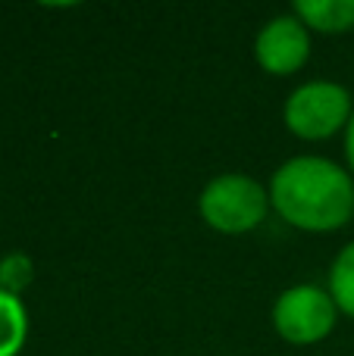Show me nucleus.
Masks as SVG:
<instances>
[{
    "label": "nucleus",
    "mask_w": 354,
    "mask_h": 356,
    "mask_svg": "<svg viewBox=\"0 0 354 356\" xmlns=\"http://www.w3.org/2000/svg\"><path fill=\"white\" fill-rule=\"evenodd\" d=\"M270 207L301 232H339L354 216V178L326 156H292L270 178Z\"/></svg>",
    "instance_id": "1"
},
{
    "label": "nucleus",
    "mask_w": 354,
    "mask_h": 356,
    "mask_svg": "<svg viewBox=\"0 0 354 356\" xmlns=\"http://www.w3.org/2000/svg\"><path fill=\"white\" fill-rule=\"evenodd\" d=\"M330 297L336 300L339 313L354 319V241L339 250L330 269Z\"/></svg>",
    "instance_id": "8"
},
{
    "label": "nucleus",
    "mask_w": 354,
    "mask_h": 356,
    "mask_svg": "<svg viewBox=\"0 0 354 356\" xmlns=\"http://www.w3.org/2000/svg\"><path fill=\"white\" fill-rule=\"evenodd\" d=\"M201 219L220 234H248L267 219L270 191L242 172L217 175L198 197Z\"/></svg>",
    "instance_id": "2"
},
{
    "label": "nucleus",
    "mask_w": 354,
    "mask_h": 356,
    "mask_svg": "<svg viewBox=\"0 0 354 356\" xmlns=\"http://www.w3.org/2000/svg\"><path fill=\"white\" fill-rule=\"evenodd\" d=\"M339 319V307L326 288L317 284H295L282 291L273 307V328L288 344H317L332 334Z\"/></svg>",
    "instance_id": "4"
},
{
    "label": "nucleus",
    "mask_w": 354,
    "mask_h": 356,
    "mask_svg": "<svg viewBox=\"0 0 354 356\" xmlns=\"http://www.w3.org/2000/svg\"><path fill=\"white\" fill-rule=\"evenodd\" d=\"M29 338V313L16 294L0 288V356H19Z\"/></svg>",
    "instance_id": "7"
},
{
    "label": "nucleus",
    "mask_w": 354,
    "mask_h": 356,
    "mask_svg": "<svg viewBox=\"0 0 354 356\" xmlns=\"http://www.w3.org/2000/svg\"><path fill=\"white\" fill-rule=\"evenodd\" d=\"M31 278H35V266H31V259L25 257V253L16 250L0 259V288L3 291L19 297L31 284Z\"/></svg>",
    "instance_id": "9"
},
{
    "label": "nucleus",
    "mask_w": 354,
    "mask_h": 356,
    "mask_svg": "<svg viewBox=\"0 0 354 356\" xmlns=\"http://www.w3.org/2000/svg\"><path fill=\"white\" fill-rule=\"evenodd\" d=\"M354 106H351V91L339 81L314 79L298 85L286 100V129L301 141H323L332 138L348 125Z\"/></svg>",
    "instance_id": "3"
},
{
    "label": "nucleus",
    "mask_w": 354,
    "mask_h": 356,
    "mask_svg": "<svg viewBox=\"0 0 354 356\" xmlns=\"http://www.w3.org/2000/svg\"><path fill=\"white\" fill-rule=\"evenodd\" d=\"M295 16L305 22L307 31L342 35L354 29V0H298Z\"/></svg>",
    "instance_id": "6"
},
{
    "label": "nucleus",
    "mask_w": 354,
    "mask_h": 356,
    "mask_svg": "<svg viewBox=\"0 0 354 356\" xmlns=\"http://www.w3.org/2000/svg\"><path fill=\"white\" fill-rule=\"evenodd\" d=\"M311 56V31L298 16H276L257 31L254 60L270 75H292Z\"/></svg>",
    "instance_id": "5"
},
{
    "label": "nucleus",
    "mask_w": 354,
    "mask_h": 356,
    "mask_svg": "<svg viewBox=\"0 0 354 356\" xmlns=\"http://www.w3.org/2000/svg\"><path fill=\"white\" fill-rule=\"evenodd\" d=\"M345 156H348V166H351V175H354V113L345 125Z\"/></svg>",
    "instance_id": "10"
}]
</instances>
